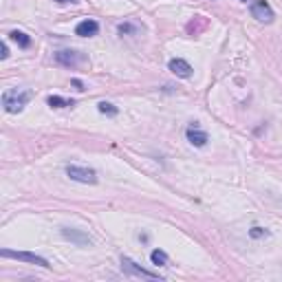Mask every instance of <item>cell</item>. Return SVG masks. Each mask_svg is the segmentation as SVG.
<instances>
[{
	"mask_svg": "<svg viewBox=\"0 0 282 282\" xmlns=\"http://www.w3.org/2000/svg\"><path fill=\"white\" fill-rule=\"evenodd\" d=\"M29 91H7L2 95V106L7 112H20L22 108L27 106V102H29Z\"/></svg>",
	"mask_w": 282,
	"mask_h": 282,
	"instance_id": "1",
	"label": "cell"
},
{
	"mask_svg": "<svg viewBox=\"0 0 282 282\" xmlns=\"http://www.w3.org/2000/svg\"><path fill=\"white\" fill-rule=\"evenodd\" d=\"M0 256H2V258H13V260H22V262H31V265H40V267H44V269H49V267H51L46 258H40V256H35V253H27V251H11V249H2Z\"/></svg>",
	"mask_w": 282,
	"mask_h": 282,
	"instance_id": "2",
	"label": "cell"
},
{
	"mask_svg": "<svg viewBox=\"0 0 282 282\" xmlns=\"http://www.w3.org/2000/svg\"><path fill=\"white\" fill-rule=\"evenodd\" d=\"M67 176H70L73 181H79V183H91V185H95L97 183V172L91 170V168L67 166Z\"/></svg>",
	"mask_w": 282,
	"mask_h": 282,
	"instance_id": "3",
	"label": "cell"
},
{
	"mask_svg": "<svg viewBox=\"0 0 282 282\" xmlns=\"http://www.w3.org/2000/svg\"><path fill=\"white\" fill-rule=\"evenodd\" d=\"M251 16L260 22H274L276 13H274V9L269 7L267 0H256V2L251 4Z\"/></svg>",
	"mask_w": 282,
	"mask_h": 282,
	"instance_id": "4",
	"label": "cell"
},
{
	"mask_svg": "<svg viewBox=\"0 0 282 282\" xmlns=\"http://www.w3.org/2000/svg\"><path fill=\"white\" fill-rule=\"evenodd\" d=\"M121 269H124L126 274H130V276H139V278L161 280L159 278V274H152V271H148V269H141V267H137V262H133L130 258H121Z\"/></svg>",
	"mask_w": 282,
	"mask_h": 282,
	"instance_id": "5",
	"label": "cell"
},
{
	"mask_svg": "<svg viewBox=\"0 0 282 282\" xmlns=\"http://www.w3.org/2000/svg\"><path fill=\"white\" fill-rule=\"evenodd\" d=\"M84 55L82 53H77V51H58L55 53V62L58 64H62V67H77V64H82L84 62Z\"/></svg>",
	"mask_w": 282,
	"mask_h": 282,
	"instance_id": "6",
	"label": "cell"
},
{
	"mask_svg": "<svg viewBox=\"0 0 282 282\" xmlns=\"http://www.w3.org/2000/svg\"><path fill=\"white\" fill-rule=\"evenodd\" d=\"M185 137H187V141H190L192 145H194V148H203V145H208V141H210L208 133H205V130H201L196 124H192L190 128H187Z\"/></svg>",
	"mask_w": 282,
	"mask_h": 282,
	"instance_id": "7",
	"label": "cell"
},
{
	"mask_svg": "<svg viewBox=\"0 0 282 282\" xmlns=\"http://www.w3.org/2000/svg\"><path fill=\"white\" fill-rule=\"evenodd\" d=\"M168 69H170L172 73L176 75V77H183V79L192 77V67L185 62V60H181V58L170 60V62H168Z\"/></svg>",
	"mask_w": 282,
	"mask_h": 282,
	"instance_id": "8",
	"label": "cell"
},
{
	"mask_svg": "<svg viewBox=\"0 0 282 282\" xmlns=\"http://www.w3.org/2000/svg\"><path fill=\"white\" fill-rule=\"evenodd\" d=\"M97 31H100V25H97L95 20H82L77 25V29H75V34L82 35V37H91V35H97Z\"/></svg>",
	"mask_w": 282,
	"mask_h": 282,
	"instance_id": "9",
	"label": "cell"
},
{
	"mask_svg": "<svg viewBox=\"0 0 282 282\" xmlns=\"http://www.w3.org/2000/svg\"><path fill=\"white\" fill-rule=\"evenodd\" d=\"M62 234L69 238V241H75V243H79V245H88V243H91V238L79 234V232H75V229H62Z\"/></svg>",
	"mask_w": 282,
	"mask_h": 282,
	"instance_id": "10",
	"label": "cell"
},
{
	"mask_svg": "<svg viewBox=\"0 0 282 282\" xmlns=\"http://www.w3.org/2000/svg\"><path fill=\"white\" fill-rule=\"evenodd\" d=\"M9 37H11V40L16 42L18 46H22V49H27V46L31 44V37L27 35V34H22V31H11V34H9Z\"/></svg>",
	"mask_w": 282,
	"mask_h": 282,
	"instance_id": "11",
	"label": "cell"
},
{
	"mask_svg": "<svg viewBox=\"0 0 282 282\" xmlns=\"http://www.w3.org/2000/svg\"><path fill=\"white\" fill-rule=\"evenodd\" d=\"M49 106L51 108H67V106H75L73 100H64V97L60 95H51L49 97Z\"/></svg>",
	"mask_w": 282,
	"mask_h": 282,
	"instance_id": "12",
	"label": "cell"
},
{
	"mask_svg": "<svg viewBox=\"0 0 282 282\" xmlns=\"http://www.w3.org/2000/svg\"><path fill=\"white\" fill-rule=\"evenodd\" d=\"M97 110H100L102 115H110V117H115L117 112H119V108L112 106L110 102H100V104H97Z\"/></svg>",
	"mask_w": 282,
	"mask_h": 282,
	"instance_id": "13",
	"label": "cell"
},
{
	"mask_svg": "<svg viewBox=\"0 0 282 282\" xmlns=\"http://www.w3.org/2000/svg\"><path fill=\"white\" fill-rule=\"evenodd\" d=\"M150 260H152V265H166V262H168V253L161 251V249H154V251L150 253Z\"/></svg>",
	"mask_w": 282,
	"mask_h": 282,
	"instance_id": "14",
	"label": "cell"
},
{
	"mask_svg": "<svg viewBox=\"0 0 282 282\" xmlns=\"http://www.w3.org/2000/svg\"><path fill=\"white\" fill-rule=\"evenodd\" d=\"M249 234H251V238H262V236H267V232H265L262 227H253Z\"/></svg>",
	"mask_w": 282,
	"mask_h": 282,
	"instance_id": "15",
	"label": "cell"
},
{
	"mask_svg": "<svg viewBox=\"0 0 282 282\" xmlns=\"http://www.w3.org/2000/svg\"><path fill=\"white\" fill-rule=\"evenodd\" d=\"M0 58H2V60H7V58H9V49H7V44L0 46Z\"/></svg>",
	"mask_w": 282,
	"mask_h": 282,
	"instance_id": "16",
	"label": "cell"
},
{
	"mask_svg": "<svg viewBox=\"0 0 282 282\" xmlns=\"http://www.w3.org/2000/svg\"><path fill=\"white\" fill-rule=\"evenodd\" d=\"M73 86H75V88H77V91H84V84H82V82H79V79H73Z\"/></svg>",
	"mask_w": 282,
	"mask_h": 282,
	"instance_id": "17",
	"label": "cell"
},
{
	"mask_svg": "<svg viewBox=\"0 0 282 282\" xmlns=\"http://www.w3.org/2000/svg\"><path fill=\"white\" fill-rule=\"evenodd\" d=\"M55 2H60V4H67V2H77V0H55Z\"/></svg>",
	"mask_w": 282,
	"mask_h": 282,
	"instance_id": "18",
	"label": "cell"
},
{
	"mask_svg": "<svg viewBox=\"0 0 282 282\" xmlns=\"http://www.w3.org/2000/svg\"><path fill=\"white\" fill-rule=\"evenodd\" d=\"M243 2H247V0H243Z\"/></svg>",
	"mask_w": 282,
	"mask_h": 282,
	"instance_id": "19",
	"label": "cell"
}]
</instances>
